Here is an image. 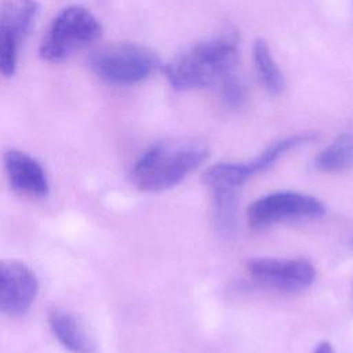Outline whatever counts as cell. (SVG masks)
Listing matches in <instances>:
<instances>
[{
    "mask_svg": "<svg viewBox=\"0 0 353 353\" xmlns=\"http://www.w3.org/2000/svg\"><path fill=\"white\" fill-rule=\"evenodd\" d=\"M208 156L197 139H168L152 145L134 163L132 182L145 192H164L182 182Z\"/></svg>",
    "mask_w": 353,
    "mask_h": 353,
    "instance_id": "6da1fadb",
    "label": "cell"
},
{
    "mask_svg": "<svg viewBox=\"0 0 353 353\" xmlns=\"http://www.w3.org/2000/svg\"><path fill=\"white\" fill-rule=\"evenodd\" d=\"M237 61V43L232 36L200 41L174 57L164 68L175 90H194L226 77Z\"/></svg>",
    "mask_w": 353,
    "mask_h": 353,
    "instance_id": "7a4b0ae2",
    "label": "cell"
},
{
    "mask_svg": "<svg viewBox=\"0 0 353 353\" xmlns=\"http://www.w3.org/2000/svg\"><path fill=\"white\" fill-rule=\"evenodd\" d=\"M313 139L312 134H295L279 139L268 146L261 154L248 163H218L210 167L203 182L212 190L215 210L218 212H232L236 205V190L250 176L268 170L284 153Z\"/></svg>",
    "mask_w": 353,
    "mask_h": 353,
    "instance_id": "3957f363",
    "label": "cell"
},
{
    "mask_svg": "<svg viewBox=\"0 0 353 353\" xmlns=\"http://www.w3.org/2000/svg\"><path fill=\"white\" fill-rule=\"evenodd\" d=\"M98 18L83 6L61 10L47 28L39 47L40 58L47 62H62L73 52L92 44L101 37Z\"/></svg>",
    "mask_w": 353,
    "mask_h": 353,
    "instance_id": "277c9868",
    "label": "cell"
},
{
    "mask_svg": "<svg viewBox=\"0 0 353 353\" xmlns=\"http://www.w3.org/2000/svg\"><path fill=\"white\" fill-rule=\"evenodd\" d=\"M91 68L109 84L132 85L153 74L159 68V57L146 46L117 43L95 52L91 58Z\"/></svg>",
    "mask_w": 353,
    "mask_h": 353,
    "instance_id": "5b68a950",
    "label": "cell"
},
{
    "mask_svg": "<svg viewBox=\"0 0 353 353\" xmlns=\"http://www.w3.org/2000/svg\"><path fill=\"white\" fill-rule=\"evenodd\" d=\"M324 212L325 207L317 197L285 190L252 201L247 208V221L251 228L259 229L285 219L321 216Z\"/></svg>",
    "mask_w": 353,
    "mask_h": 353,
    "instance_id": "8992f818",
    "label": "cell"
},
{
    "mask_svg": "<svg viewBox=\"0 0 353 353\" xmlns=\"http://www.w3.org/2000/svg\"><path fill=\"white\" fill-rule=\"evenodd\" d=\"M39 11L36 0H3L0 10V72L12 77L18 52Z\"/></svg>",
    "mask_w": 353,
    "mask_h": 353,
    "instance_id": "52a82bcc",
    "label": "cell"
},
{
    "mask_svg": "<svg viewBox=\"0 0 353 353\" xmlns=\"http://www.w3.org/2000/svg\"><path fill=\"white\" fill-rule=\"evenodd\" d=\"M250 276L259 284L280 291H301L316 279L314 266L303 258H252L245 263Z\"/></svg>",
    "mask_w": 353,
    "mask_h": 353,
    "instance_id": "ba28073f",
    "label": "cell"
},
{
    "mask_svg": "<svg viewBox=\"0 0 353 353\" xmlns=\"http://www.w3.org/2000/svg\"><path fill=\"white\" fill-rule=\"evenodd\" d=\"M39 290L33 270L23 262L8 259L0 262V310L7 316L25 314Z\"/></svg>",
    "mask_w": 353,
    "mask_h": 353,
    "instance_id": "9c48e42d",
    "label": "cell"
},
{
    "mask_svg": "<svg viewBox=\"0 0 353 353\" xmlns=\"http://www.w3.org/2000/svg\"><path fill=\"white\" fill-rule=\"evenodd\" d=\"M10 185L30 197H46L50 192L48 178L43 165L28 153L10 149L3 157Z\"/></svg>",
    "mask_w": 353,
    "mask_h": 353,
    "instance_id": "30bf717a",
    "label": "cell"
},
{
    "mask_svg": "<svg viewBox=\"0 0 353 353\" xmlns=\"http://www.w3.org/2000/svg\"><path fill=\"white\" fill-rule=\"evenodd\" d=\"M48 324L59 343L73 353H92L95 346L83 325L74 316L52 307L48 313Z\"/></svg>",
    "mask_w": 353,
    "mask_h": 353,
    "instance_id": "8fae6325",
    "label": "cell"
},
{
    "mask_svg": "<svg viewBox=\"0 0 353 353\" xmlns=\"http://www.w3.org/2000/svg\"><path fill=\"white\" fill-rule=\"evenodd\" d=\"M252 59L256 74L262 85L272 94H279L284 88V76L273 58L266 40L258 39L252 46Z\"/></svg>",
    "mask_w": 353,
    "mask_h": 353,
    "instance_id": "7c38bea8",
    "label": "cell"
},
{
    "mask_svg": "<svg viewBox=\"0 0 353 353\" xmlns=\"http://www.w3.org/2000/svg\"><path fill=\"white\" fill-rule=\"evenodd\" d=\"M314 165L320 171L336 172L353 167V135L341 134L324 150H321Z\"/></svg>",
    "mask_w": 353,
    "mask_h": 353,
    "instance_id": "4fadbf2b",
    "label": "cell"
},
{
    "mask_svg": "<svg viewBox=\"0 0 353 353\" xmlns=\"http://www.w3.org/2000/svg\"><path fill=\"white\" fill-rule=\"evenodd\" d=\"M313 353H335V350H334V347L331 346V343H328V342H320L317 346H316V349H314V352Z\"/></svg>",
    "mask_w": 353,
    "mask_h": 353,
    "instance_id": "5bb4252c",
    "label": "cell"
}]
</instances>
